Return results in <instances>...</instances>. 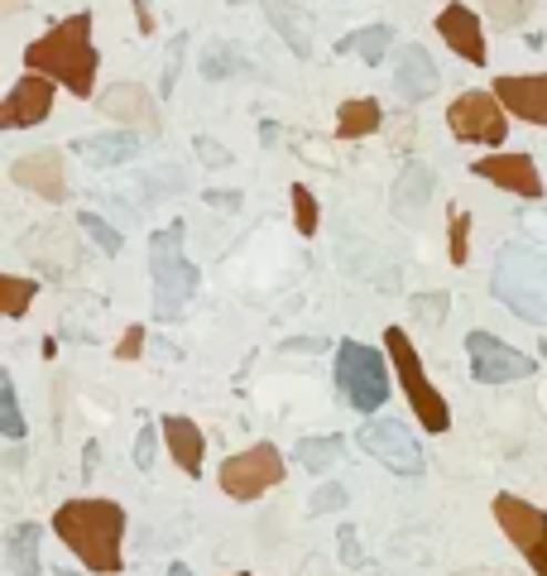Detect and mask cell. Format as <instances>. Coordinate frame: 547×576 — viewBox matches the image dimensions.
<instances>
[{
	"instance_id": "cell-7",
	"label": "cell",
	"mask_w": 547,
	"mask_h": 576,
	"mask_svg": "<svg viewBox=\"0 0 547 576\" xmlns=\"http://www.w3.org/2000/svg\"><path fill=\"white\" fill-rule=\"evenodd\" d=\"M216 481L230 500H259L265 490H274L283 481V456L274 442H255L250 452H236L221 461V471H216Z\"/></svg>"
},
{
	"instance_id": "cell-15",
	"label": "cell",
	"mask_w": 547,
	"mask_h": 576,
	"mask_svg": "<svg viewBox=\"0 0 547 576\" xmlns=\"http://www.w3.org/2000/svg\"><path fill=\"white\" fill-rule=\"evenodd\" d=\"M101 111L111 115L115 125H130V130H158V106H154V92L140 82H115L106 96H101Z\"/></svg>"
},
{
	"instance_id": "cell-38",
	"label": "cell",
	"mask_w": 547,
	"mask_h": 576,
	"mask_svg": "<svg viewBox=\"0 0 547 576\" xmlns=\"http://www.w3.org/2000/svg\"><path fill=\"white\" fill-rule=\"evenodd\" d=\"M140 351H144V327H130L121 346H115V360H140Z\"/></svg>"
},
{
	"instance_id": "cell-1",
	"label": "cell",
	"mask_w": 547,
	"mask_h": 576,
	"mask_svg": "<svg viewBox=\"0 0 547 576\" xmlns=\"http://www.w3.org/2000/svg\"><path fill=\"white\" fill-rule=\"evenodd\" d=\"M53 533L82 557L86 572L115 576L121 572V538H125V510L115 500H68L53 514Z\"/></svg>"
},
{
	"instance_id": "cell-3",
	"label": "cell",
	"mask_w": 547,
	"mask_h": 576,
	"mask_svg": "<svg viewBox=\"0 0 547 576\" xmlns=\"http://www.w3.org/2000/svg\"><path fill=\"white\" fill-rule=\"evenodd\" d=\"M489 288L509 312H518L524 322L543 327L547 322V259L528 245H504L495 255V274Z\"/></svg>"
},
{
	"instance_id": "cell-28",
	"label": "cell",
	"mask_w": 547,
	"mask_h": 576,
	"mask_svg": "<svg viewBox=\"0 0 547 576\" xmlns=\"http://www.w3.org/2000/svg\"><path fill=\"white\" fill-rule=\"evenodd\" d=\"M0 432H6L10 442L24 438V413H20V394H14L10 374H0Z\"/></svg>"
},
{
	"instance_id": "cell-23",
	"label": "cell",
	"mask_w": 547,
	"mask_h": 576,
	"mask_svg": "<svg viewBox=\"0 0 547 576\" xmlns=\"http://www.w3.org/2000/svg\"><path fill=\"white\" fill-rule=\"evenodd\" d=\"M389 43H394V29L389 24H365V29H351L345 39H337V53H355V58H365V63L380 68L384 63V53H389Z\"/></svg>"
},
{
	"instance_id": "cell-43",
	"label": "cell",
	"mask_w": 547,
	"mask_h": 576,
	"mask_svg": "<svg viewBox=\"0 0 547 576\" xmlns=\"http://www.w3.org/2000/svg\"><path fill=\"white\" fill-rule=\"evenodd\" d=\"M259 144H265V150H269V144H279V125H274V121L259 125Z\"/></svg>"
},
{
	"instance_id": "cell-9",
	"label": "cell",
	"mask_w": 547,
	"mask_h": 576,
	"mask_svg": "<svg viewBox=\"0 0 547 576\" xmlns=\"http://www.w3.org/2000/svg\"><path fill=\"white\" fill-rule=\"evenodd\" d=\"M489 514H495V524L509 533V543L518 553L528 557V567L547 576V510H538V504H528L518 495H495Z\"/></svg>"
},
{
	"instance_id": "cell-11",
	"label": "cell",
	"mask_w": 547,
	"mask_h": 576,
	"mask_svg": "<svg viewBox=\"0 0 547 576\" xmlns=\"http://www.w3.org/2000/svg\"><path fill=\"white\" fill-rule=\"evenodd\" d=\"M466 351H471V374L481 384H514V380H528L538 370V360L514 351L509 341L489 337V331H471L466 337Z\"/></svg>"
},
{
	"instance_id": "cell-24",
	"label": "cell",
	"mask_w": 547,
	"mask_h": 576,
	"mask_svg": "<svg viewBox=\"0 0 547 576\" xmlns=\"http://www.w3.org/2000/svg\"><path fill=\"white\" fill-rule=\"evenodd\" d=\"M265 14H269V24L288 39V49H293L298 58H308V53H312V34L302 29V14H298L293 6H283V0H265Z\"/></svg>"
},
{
	"instance_id": "cell-22",
	"label": "cell",
	"mask_w": 547,
	"mask_h": 576,
	"mask_svg": "<svg viewBox=\"0 0 547 576\" xmlns=\"http://www.w3.org/2000/svg\"><path fill=\"white\" fill-rule=\"evenodd\" d=\"M384 121V111H380V101H370V96H345L341 101V111H337V135L341 140H365L374 135Z\"/></svg>"
},
{
	"instance_id": "cell-2",
	"label": "cell",
	"mask_w": 547,
	"mask_h": 576,
	"mask_svg": "<svg viewBox=\"0 0 547 576\" xmlns=\"http://www.w3.org/2000/svg\"><path fill=\"white\" fill-rule=\"evenodd\" d=\"M29 72H43V78L63 82L72 96H92L96 92V49H92V14L78 10L68 20H58L49 34H39L24 49Z\"/></svg>"
},
{
	"instance_id": "cell-34",
	"label": "cell",
	"mask_w": 547,
	"mask_h": 576,
	"mask_svg": "<svg viewBox=\"0 0 547 576\" xmlns=\"http://www.w3.org/2000/svg\"><path fill=\"white\" fill-rule=\"evenodd\" d=\"M183 58H187V34H178L168 43V58H164V82H158V96H168L178 86V72H183Z\"/></svg>"
},
{
	"instance_id": "cell-37",
	"label": "cell",
	"mask_w": 547,
	"mask_h": 576,
	"mask_svg": "<svg viewBox=\"0 0 547 576\" xmlns=\"http://www.w3.org/2000/svg\"><path fill=\"white\" fill-rule=\"evenodd\" d=\"M337 543H341V557H345V567H365V553H360V538H355V528H351V524H341Z\"/></svg>"
},
{
	"instance_id": "cell-39",
	"label": "cell",
	"mask_w": 547,
	"mask_h": 576,
	"mask_svg": "<svg viewBox=\"0 0 547 576\" xmlns=\"http://www.w3.org/2000/svg\"><path fill=\"white\" fill-rule=\"evenodd\" d=\"M341 504H345V490H341V485H322V490H317V495H312V510H317V514L341 510Z\"/></svg>"
},
{
	"instance_id": "cell-27",
	"label": "cell",
	"mask_w": 547,
	"mask_h": 576,
	"mask_svg": "<svg viewBox=\"0 0 547 576\" xmlns=\"http://www.w3.org/2000/svg\"><path fill=\"white\" fill-rule=\"evenodd\" d=\"M345 452V438H302L298 442V461L308 466L312 475H322L331 471V461H337Z\"/></svg>"
},
{
	"instance_id": "cell-29",
	"label": "cell",
	"mask_w": 547,
	"mask_h": 576,
	"mask_svg": "<svg viewBox=\"0 0 547 576\" xmlns=\"http://www.w3.org/2000/svg\"><path fill=\"white\" fill-rule=\"evenodd\" d=\"M446 245H452V265H466V255H471V212H461L452 207L446 212Z\"/></svg>"
},
{
	"instance_id": "cell-46",
	"label": "cell",
	"mask_w": 547,
	"mask_h": 576,
	"mask_svg": "<svg viewBox=\"0 0 547 576\" xmlns=\"http://www.w3.org/2000/svg\"><path fill=\"white\" fill-rule=\"evenodd\" d=\"M58 576H78V572H58Z\"/></svg>"
},
{
	"instance_id": "cell-17",
	"label": "cell",
	"mask_w": 547,
	"mask_h": 576,
	"mask_svg": "<svg viewBox=\"0 0 547 576\" xmlns=\"http://www.w3.org/2000/svg\"><path fill=\"white\" fill-rule=\"evenodd\" d=\"M437 29H442V39H446V49L461 53L471 68H481L485 63V34H481V20L461 6V0H452L442 14H437Z\"/></svg>"
},
{
	"instance_id": "cell-44",
	"label": "cell",
	"mask_w": 547,
	"mask_h": 576,
	"mask_svg": "<svg viewBox=\"0 0 547 576\" xmlns=\"http://www.w3.org/2000/svg\"><path fill=\"white\" fill-rule=\"evenodd\" d=\"M456 576H514V572H489L485 567V572H456Z\"/></svg>"
},
{
	"instance_id": "cell-6",
	"label": "cell",
	"mask_w": 547,
	"mask_h": 576,
	"mask_svg": "<svg viewBox=\"0 0 547 576\" xmlns=\"http://www.w3.org/2000/svg\"><path fill=\"white\" fill-rule=\"evenodd\" d=\"M384 351H389V360H394V374H399L403 394H409V403H413V413L423 418V428L427 432H446V428H452L446 399L437 394V384L427 380V370H423V360H417V351H413L409 331H403V327H384Z\"/></svg>"
},
{
	"instance_id": "cell-21",
	"label": "cell",
	"mask_w": 547,
	"mask_h": 576,
	"mask_svg": "<svg viewBox=\"0 0 547 576\" xmlns=\"http://www.w3.org/2000/svg\"><path fill=\"white\" fill-rule=\"evenodd\" d=\"M39 543H43L39 524H10V528H6V562H10L14 576H39V572H43Z\"/></svg>"
},
{
	"instance_id": "cell-20",
	"label": "cell",
	"mask_w": 547,
	"mask_h": 576,
	"mask_svg": "<svg viewBox=\"0 0 547 576\" xmlns=\"http://www.w3.org/2000/svg\"><path fill=\"white\" fill-rule=\"evenodd\" d=\"M432 187H437V178H432V168L427 164H409L394 178V187H389V202H394V212L409 222V216L423 212V202L432 197Z\"/></svg>"
},
{
	"instance_id": "cell-19",
	"label": "cell",
	"mask_w": 547,
	"mask_h": 576,
	"mask_svg": "<svg viewBox=\"0 0 547 576\" xmlns=\"http://www.w3.org/2000/svg\"><path fill=\"white\" fill-rule=\"evenodd\" d=\"M158 432H164V442H168L173 461H178V466H183L187 475H197V471H202V452H207V442H202V428L193 423V418L168 413L164 423H158Z\"/></svg>"
},
{
	"instance_id": "cell-12",
	"label": "cell",
	"mask_w": 547,
	"mask_h": 576,
	"mask_svg": "<svg viewBox=\"0 0 547 576\" xmlns=\"http://www.w3.org/2000/svg\"><path fill=\"white\" fill-rule=\"evenodd\" d=\"M49 111H53V78H43V72H24V78L10 86V96L0 101V125L24 130V125L49 121Z\"/></svg>"
},
{
	"instance_id": "cell-45",
	"label": "cell",
	"mask_w": 547,
	"mask_h": 576,
	"mask_svg": "<svg viewBox=\"0 0 547 576\" xmlns=\"http://www.w3.org/2000/svg\"><path fill=\"white\" fill-rule=\"evenodd\" d=\"M168 576H193V572H187V567H183V562H178V567H168Z\"/></svg>"
},
{
	"instance_id": "cell-40",
	"label": "cell",
	"mask_w": 547,
	"mask_h": 576,
	"mask_svg": "<svg viewBox=\"0 0 547 576\" xmlns=\"http://www.w3.org/2000/svg\"><path fill=\"white\" fill-rule=\"evenodd\" d=\"M207 202H211V207H226V212H240V193H236V187H230V193H226V187H211V193H207Z\"/></svg>"
},
{
	"instance_id": "cell-32",
	"label": "cell",
	"mask_w": 547,
	"mask_h": 576,
	"mask_svg": "<svg viewBox=\"0 0 547 576\" xmlns=\"http://www.w3.org/2000/svg\"><path fill=\"white\" fill-rule=\"evenodd\" d=\"M78 226L86 230V236H92L96 245H101V250H111V255H121V230H115V226H106V222H101V216L96 212H78Z\"/></svg>"
},
{
	"instance_id": "cell-5",
	"label": "cell",
	"mask_w": 547,
	"mask_h": 576,
	"mask_svg": "<svg viewBox=\"0 0 547 576\" xmlns=\"http://www.w3.org/2000/svg\"><path fill=\"white\" fill-rule=\"evenodd\" d=\"M389 370H394V360H384V351H374L365 341L337 346V389L360 413H374L389 403Z\"/></svg>"
},
{
	"instance_id": "cell-36",
	"label": "cell",
	"mask_w": 547,
	"mask_h": 576,
	"mask_svg": "<svg viewBox=\"0 0 547 576\" xmlns=\"http://www.w3.org/2000/svg\"><path fill=\"white\" fill-rule=\"evenodd\" d=\"M158 438H164V432H154V423H144L140 428V442H135V466L149 475L154 471V452H158Z\"/></svg>"
},
{
	"instance_id": "cell-8",
	"label": "cell",
	"mask_w": 547,
	"mask_h": 576,
	"mask_svg": "<svg viewBox=\"0 0 547 576\" xmlns=\"http://www.w3.org/2000/svg\"><path fill=\"white\" fill-rule=\"evenodd\" d=\"M446 130L461 144H504L509 135V111L495 92H461L452 106H446Z\"/></svg>"
},
{
	"instance_id": "cell-18",
	"label": "cell",
	"mask_w": 547,
	"mask_h": 576,
	"mask_svg": "<svg viewBox=\"0 0 547 576\" xmlns=\"http://www.w3.org/2000/svg\"><path fill=\"white\" fill-rule=\"evenodd\" d=\"M442 86V72L437 63L427 58V49H417V43H409V49H399L394 58V92L409 96V101H423Z\"/></svg>"
},
{
	"instance_id": "cell-31",
	"label": "cell",
	"mask_w": 547,
	"mask_h": 576,
	"mask_svg": "<svg viewBox=\"0 0 547 576\" xmlns=\"http://www.w3.org/2000/svg\"><path fill=\"white\" fill-rule=\"evenodd\" d=\"M533 6H538V0H485L489 20H495L499 29H518L533 14Z\"/></svg>"
},
{
	"instance_id": "cell-42",
	"label": "cell",
	"mask_w": 547,
	"mask_h": 576,
	"mask_svg": "<svg viewBox=\"0 0 547 576\" xmlns=\"http://www.w3.org/2000/svg\"><path fill=\"white\" fill-rule=\"evenodd\" d=\"M135 14H140V34H154V14H149L144 0H135Z\"/></svg>"
},
{
	"instance_id": "cell-26",
	"label": "cell",
	"mask_w": 547,
	"mask_h": 576,
	"mask_svg": "<svg viewBox=\"0 0 547 576\" xmlns=\"http://www.w3.org/2000/svg\"><path fill=\"white\" fill-rule=\"evenodd\" d=\"M34 298H39V284H34V279H20V274H0V312H6V317H24Z\"/></svg>"
},
{
	"instance_id": "cell-10",
	"label": "cell",
	"mask_w": 547,
	"mask_h": 576,
	"mask_svg": "<svg viewBox=\"0 0 547 576\" xmlns=\"http://www.w3.org/2000/svg\"><path fill=\"white\" fill-rule=\"evenodd\" d=\"M355 442L365 446L374 461H384L394 475H423V446L399 418H370L365 428L355 432Z\"/></svg>"
},
{
	"instance_id": "cell-30",
	"label": "cell",
	"mask_w": 547,
	"mask_h": 576,
	"mask_svg": "<svg viewBox=\"0 0 547 576\" xmlns=\"http://www.w3.org/2000/svg\"><path fill=\"white\" fill-rule=\"evenodd\" d=\"M202 78H226V72H245V68H250V63H245V58L236 53V49H226V43H216V49H207V58H202Z\"/></svg>"
},
{
	"instance_id": "cell-14",
	"label": "cell",
	"mask_w": 547,
	"mask_h": 576,
	"mask_svg": "<svg viewBox=\"0 0 547 576\" xmlns=\"http://www.w3.org/2000/svg\"><path fill=\"white\" fill-rule=\"evenodd\" d=\"M471 173H475V178H485V183L509 187V193H518V197H543V173H538V164H533L528 154H489V158H475Z\"/></svg>"
},
{
	"instance_id": "cell-33",
	"label": "cell",
	"mask_w": 547,
	"mask_h": 576,
	"mask_svg": "<svg viewBox=\"0 0 547 576\" xmlns=\"http://www.w3.org/2000/svg\"><path fill=\"white\" fill-rule=\"evenodd\" d=\"M293 226L302 230V236H312L317 230V197L302 183H293Z\"/></svg>"
},
{
	"instance_id": "cell-16",
	"label": "cell",
	"mask_w": 547,
	"mask_h": 576,
	"mask_svg": "<svg viewBox=\"0 0 547 576\" xmlns=\"http://www.w3.org/2000/svg\"><path fill=\"white\" fill-rule=\"evenodd\" d=\"M504 111L518 115V121H533V125H547V72L543 78H495L489 86Z\"/></svg>"
},
{
	"instance_id": "cell-41",
	"label": "cell",
	"mask_w": 547,
	"mask_h": 576,
	"mask_svg": "<svg viewBox=\"0 0 547 576\" xmlns=\"http://www.w3.org/2000/svg\"><path fill=\"white\" fill-rule=\"evenodd\" d=\"M193 144H197V154H202V158H207V164H226V150H216V144H211L207 135H197Z\"/></svg>"
},
{
	"instance_id": "cell-13",
	"label": "cell",
	"mask_w": 547,
	"mask_h": 576,
	"mask_svg": "<svg viewBox=\"0 0 547 576\" xmlns=\"http://www.w3.org/2000/svg\"><path fill=\"white\" fill-rule=\"evenodd\" d=\"M10 178L39 193L43 202H63L68 197V178H63V154L58 150H34V154H20L10 164Z\"/></svg>"
},
{
	"instance_id": "cell-35",
	"label": "cell",
	"mask_w": 547,
	"mask_h": 576,
	"mask_svg": "<svg viewBox=\"0 0 547 576\" xmlns=\"http://www.w3.org/2000/svg\"><path fill=\"white\" fill-rule=\"evenodd\" d=\"M442 317H446V294H423V298H413V322L442 327Z\"/></svg>"
},
{
	"instance_id": "cell-4",
	"label": "cell",
	"mask_w": 547,
	"mask_h": 576,
	"mask_svg": "<svg viewBox=\"0 0 547 576\" xmlns=\"http://www.w3.org/2000/svg\"><path fill=\"white\" fill-rule=\"evenodd\" d=\"M149 284H154V317L178 322L197 294V265L183 255V226L154 230L149 240Z\"/></svg>"
},
{
	"instance_id": "cell-47",
	"label": "cell",
	"mask_w": 547,
	"mask_h": 576,
	"mask_svg": "<svg viewBox=\"0 0 547 576\" xmlns=\"http://www.w3.org/2000/svg\"><path fill=\"white\" fill-rule=\"evenodd\" d=\"M236 576H250V572H236Z\"/></svg>"
},
{
	"instance_id": "cell-25",
	"label": "cell",
	"mask_w": 547,
	"mask_h": 576,
	"mask_svg": "<svg viewBox=\"0 0 547 576\" xmlns=\"http://www.w3.org/2000/svg\"><path fill=\"white\" fill-rule=\"evenodd\" d=\"M78 154L92 158L101 168H111V164H121V158L140 154V140L135 135H96V140H78Z\"/></svg>"
}]
</instances>
